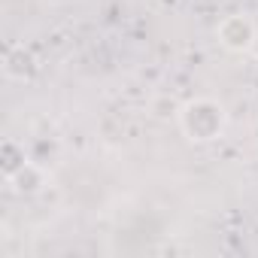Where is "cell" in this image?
Here are the masks:
<instances>
[{
    "mask_svg": "<svg viewBox=\"0 0 258 258\" xmlns=\"http://www.w3.org/2000/svg\"><path fill=\"white\" fill-rule=\"evenodd\" d=\"M228 112L213 97H195L179 109V127L191 143H213L225 134Z\"/></svg>",
    "mask_w": 258,
    "mask_h": 258,
    "instance_id": "cell-1",
    "label": "cell"
},
{
    "mask_svg": "<svg viewBox=\"0 0 258 258\" xmlns=\"http://www.w3.org/2000/svg\"><path fill=\"white\" fill-rule=\"evenodd\" d=\"M22 164H28V158H25V149L19 146V143H13V140H7L4 143V161H0V167H4V179L7 176H13Z\"/></svg>",
    "mask_w": 258,
    "mask_h": 258,
    "instance_id": "cell-5",
    "label": "cell"
},
{
    "mask_svg": "<svg viewBox=\"0 0 258 258\" xmlns=\"http://www.w3.org/2000/svg\"><path fill=\"white\" fill-rule=\"evenodd\" d=\"M34 70H37V58H34L25 46H13V49L7 52V58H4V73H7L10 79L25 82Z\"/></svg>",
    "mask_w": 258,
    "mask_h": 258,
    "instance_id": "cell-4",
    "label": "cell"
},
{
    "mask_svg": "<svg viewBox=\"0 0 258 258\" xmlns=\"http://www.w3.org/2000/svg\"><path fill=\"white\" fill-rule=\"evenodd\" d=\"M179 103L173 100V97H167V94H161V97H155L152 100V115L155 118H179Z\"/></svg>",
    "mask_w": 258,
    "mask_h": 258,
    "instance_id": "cell-6",
    "label": "cell"
},
{
    "mask_svg": "<svg viewBox=\"0 0 258 258\" xmlns=\"http://www.w3.org/2000/svg\"><path fill=\"white\" fill-rule=\"evenodd\" d=\"M7 182H10V188H13L16 195L34 198V195H40V191L49 185V176H46V170H43L40 164L28 161V164H22L13 176H7Z\"/></svg>",
    "mask_w": 258,
    "mask_h": 258,
    "instance_id": "cell-3",
    "label": "cell"
},
{
    "mask_svg": "<svg viewBox=\"0 0 258 258\" xmlns=\"http://www.w3.org/2000/svg\"><path fill=\"white\" fill-rule=\"evenodd\" d=\"M249 55H252V58H258V34H255V40H252V49H249Z\"/></svg>",
    "mask_w": 258,
    "mask_h": 258,
    "instance_id": "cell-7",
    "label": "cell"
},
{
    "mask_svg": "<svg viewBox=\"0 0 258 258\" xmlns=\"http://www.w3.org/2000/svg\"><path fill=\"white\" fill-rule=\"evenodd\" d=\"M255 34H258V28L252 25V19H249V16H240V13H237V16H225V19L219 22V28H216L219 43H222L228 52H234V55H249Z\"/></svg>",
    "mask_w": 258,
    "mask_h": 258,
    "instance_id": "cell-2",
    "label": "cell"
}]
</instances>
